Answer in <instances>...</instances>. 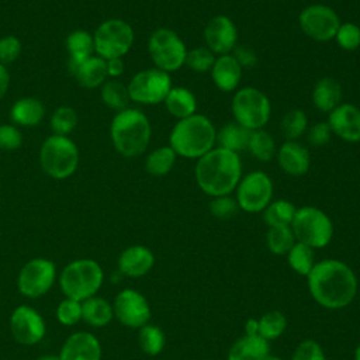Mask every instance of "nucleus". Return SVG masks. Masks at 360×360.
<instances>
[{
  "mask_svg": "<svg viewBox=\"0 0 360 360\" xmlns=\"http://www.w3.org/2000/svg\"><path fill=\"white\" fill-rule=\"evenodd\" d=\"M307 278L312 298L328 309L347 307L357 294L354 271L336 259H325L315 263Z\"/></svg>",
  "mask_w": 360,
  "mask_h": 360,
  "instance_id": "obj_1",
  "label": "nucleus"
},
{
  "mask_svg": "<svg viewBox=\"0 0 360 360\" xmlns=\"http://www.w3.org/2000/svg\"><path fill=\"white\" fill-rule=\"evenodd\" d=\"M197 186L210 197L231 194L242 179V162L236 152L212 148L197 159L194 169Z\"/></svg>",
  "mask_w": 360,
  "mask_h": 360,
  "instance_id": "obj_2",
  "label": "nucleus"
},
{
  "mask_svg": "<svg viewBox=\"0 0 360 360\" xmlns=\"http://www.w3.org/2000/svg\"><path fill=\"white\" fill-rule=\"evenodd\" d=\"M217 129L212 121L204 114H193L177 120L169 135V146L177 156L200 159L215 148Z\"/></svg>",
  "mask_w": 360,
  "mask_h": 360,
  "instance_id": "obj_3",
  "label": "nucleus"
},
{
  "mask_svg": "<svg viewBox=\"0 0 360 360\" xmlns=\"http://www.w3.org/2000/svg\"><path fill=\"white\" fill-rule=\"evenodd\" d=\"M110 136L115 150L124 158H136L149 146L152 128L148 117L136 108L118 111L110 125Z\"/></svg>",
  "mask_w": 360,
  "mask_h": 360,
  "instance_id": "obj_4",
  "label": "nucleus"
},
{
  "mask_svg": "<svg viewBox=\"0 0 360 360\" xmlns=\"http://www.w3.org/2000/svg\"><path fill=\"white\" fill-rule=\"evenodd\" d=\"M79 160V148L69 136L52 134L39 149V165L44 173L55 180L70 177L76 172Z\"/></svg>",
  "mask_w": 360,
  "mask_h": 360,
  "instance_id": "obj_5",
  "label": "nucleus"
},
{
  "mask_svg": "<svg viewBox=\"0 0 360 360\" xmlns=\"http://www.w3.org/2000/svg\"><path fill=\"white\" fill-rule=\"evenodd\" d=\"M103 269L96 260L77 259L62 270L59 284L68 298L82 302L94 297L103 284Z\"/></svg>",
  "mask_w": 360,
  "mask_h": 360,
  "instance_id": "obj_6",
  "label": "nucleus"
},
{
  "mask_svg": "<svg viewBox=\"0 0 360 360\" xmlns=\"http://www.w3.org/2000/svg\"><path fill=\"white\" fill-rule=\"evenodd\" d=\"M295 240L312 249H321L333 238V222L322 210L311 205L297 208L291 222Z\"/></svg>",
  "mask_w": 360,
  "mask_h": 360,
  "instance_id": "obj_7",
  "label": "nucleus"
},
{
  "mask_svg": "<svg viewBox=\"0 0 360 360\" xmlns=\"http://www.w3.org/2000/svg\"><path fill=\"white\" fill-rule=\"evenodd\" d=\"M235 122L249 131L262 129L270 120L271 104L269 97L256 87L239 89L231 103Z\"/></svg>",
  "mask_w": 360,
  "mask_h": 360,
  "instance_id": "obj_8",
  "label": "nucleus"
},
{
  "mask_svg": "<svg viewBox=\"0 0 360 360\" xmlns=\"http://www.w3.org/2000/svg\"><path fill=\"white\" fill-rule=\"evenodd\" d=\"M93 38L96 55L108 60L125 56L134 45L135 34L127 21L110 18L96 28Z\"/></svg>",
  "mask_w": 360,
  "mask_h": 360,
  "instance_id": "obj_9",
  "label": "nucleus"
},
{
  "mask_svg": "<svg viewBox=\"0 0 360 360\" xmlns=\"http://www.w3.org/2000/svg\"><path fill=\"white\" fill-rule=\"evenodd\" d=\"M148 51L155 68L170 73L184 65L188 49L173 30L158 28L148 39Z\"/></svg>",
  "mask_w": 360,
  "mask_h": 360,
  "instance_id": "obj_10",
  "label": "nucleus"
},
{
  "mask_svg": "<svg viewBox=\"0 0 360 360\" xmlns=\"http://www.w3.org/2000/svg\"><path fill=\"white\" fill-rule=\"evenodd\" d=\"M127 86L131 101L138 104L163 103L173 87L170 73L158 68H149L138 72Z\"/></svg>",
  "mask_w": 360,
  "mask_h": 360,
  "instance_id": "obj_11",
  "label": "nucleus"
},
{
  "mask_svg": "<svg viewBox=\"0 0 360 360\" xmlns=\"http://www.w3.org/2000/svg\"><path fill=\"white\" fill-rule=\"evenodd\" d=\"M235 191L239 210L262 212L273 198V181L267 173L253 170L239 180Z\"/></svg>",
  "mask_w": 360,
  "mask_h": 360,
  "instance_id": "obj_12",
  "label": "nucleus"
},
{
  "mask_svg": "<svg viewBox=\"0 0 360 360\" xmlns=\"http://www.w3.org/2000/svg\"><path fill=\"white\" fill-rule=\"evenodd\" d=\"M298 24L302 32L311 39L328 42L335 38L340 20L332 7L326 4H311L300 13Z\"/></svg>",
  "mask_w": 360,
  "mask_h": 360,
  "instance_id": "obj_13",
  "label": "nucleus"
},
{
  "mask_svg": "<svg viewBox=\"0 0 360 360\" xmlns=\"http://www.w3.org/2000/svg\"><path fill=\"white\" fill-rule=\"evenodd\" d=\"M55 276L56 269L51 260L42 257L32 259L20 270L17 278L18 291L28 298H38L52 287Z\"/></svg>",
  "mask_w": 360,
  "mask_h": 360,
  "instance_id": "obj_14",
  "label": "nucleus"
},
{
  "mask_svg": "<svg viewBox=\"0 0 360 360\" xmlns=\"http://www.w3.org/2000/svg\"><path fill=\"white\" fill-rule=\"evenodd\" d=\"M114 316L128 328H141L150 319V307L146 298L136 290L120 291L112 304Z\"/></svg>",
  "mask_w": 360,
  "mask_h": 360,
  "instance_id": "obj_15",
  "label": "nucleus"
},
{
  "mask_svg": "<svg viewBox=\"0 0 360 360\" xmlns=\"http://www.w3.org/2000/svg\"><path fill=\"white\" fill-rule=\"evenodd\" d=\"M10 330L18 343L30 346L38 343L44 338L45 322L35 309L21 305L11 314Z\"/></svg>",
  "mask_w": 360,
  "mask_h": 360,
  "instance_id": "obj_16",
  "label": "nucleus"
},
{
  "mask_svg": "<svg viewBox=\"0 0 360 360\" xmlns=\"http://www.w3.org/2000/svg\"><path fill=\"white\" fill-rule=\"evenodd\" d=\"M204 39L205 46L214 55H226L231 53L236 46L238 28L229 17L219 14L207 22L204 28Z\"/></svg>",
  "mask_w": 360,
  "mask_h": 360,
  "instance_id": "obj_17",
  "label": "nucleus"
},
{
  "mask_svg": "<svg viewBox=\"0 0 360 360\" xmlns=\"http://www.w3.org/2000/svg\"><path fill=\"white\" fill-rule=\"evenodd\" d=\"M332 134L346 142H360V108L350 103H340L329 112Z\"/></svg>",
  "mask_w": 360,
  "mask_h": 360,
  "instance_id": "obj_18",
  "label": "nucleus"
},
{
  "mask_svg": "<svg viewBox=\"0 0 360 360\" xmlns=\"http://www.w3.org/2000/svg\"><path fill=\"white\" fill-rule=\"evenodd\" d=\"M101 346L97 338L89 332H76L63 343L59 360H100Z\"/></svg>",
  "mask_w": 360,
  "mask_h": 360,
  "instance_id": "obj_19",
  "label": "nucleus"
},
{
  "mask_svg": "<svg viewBox=\"0 0 360 360\" xmlns=\"http://www.w3.org/2000/svg\"><path fill=\"white\" fill-rule=\"evenodd\" d=\"M280 169L292 177L304 176L311 166L308 149L297 141H285L276 152Z\"/></svg>",
  "mask_w": 360,
  "mask_h": 360,
  "instance_id": "obj_20",
  "label": "nucleus"
},
{
  "mask_svg": "<svg viewBox=\"0 0 360 360\" xmlns=\"http://www.w3.org/2000/svg\"><path fill=\"white\" fill-rule=\"evenodd\" d=\"M155 264L152 250L143 245H132L121 252L118 269L128 277H142L150 271Z\"/></svg>",
  "mask_w": 360,
  "mask_h": 360,
  "instance_id": "obj_21",
  "label": "nucleus"
},
{
  "mask_svg": "<svg viewBox=\"0 0 360 360\" xmlns=\"http://www.w3.org/2000/svg\"><path fill=\"white\" fill-rule=\"evenodd\" d=\"M242 66L232 53L219 55L215 58L211 68V79L217 89L229 93L238 89L242 80Z\"/></svg>",
  "mask_w": 360,
  "mask_h": 360,
  "instance_id": "obj_22",
  "label": "nucleus"
},
{
  "mask_svg": "<svg viewBox=\"0 0 360 360\" xmlns=\"http://www.w3.org/2000/svg\"><path fill=\"white\" fill-rule=\"evenodd\" d=\"M69 69L79 82V84L86 89L100 87L108 76L105 59L97 55H93L76 65H70Z\"/></svg>",
  "mask_w": 360,
  "mask_h": 360,
  "instance_id": "obj_23",
  "label": "nucleus"
},
{
  "mask_svg": "<svg viewBox=\"0 0 360 360\" xmlns=\"http://www.w3.org/2000/svg\"><path fill=\"white\" fill-rule=\"evenodd\" d=\"M270 354V345L260 335H243L229 349L226 360H263Z\"/></svg>",
  "mask_w": 360,
  "mask_h": 360,
  "instance_id": "obj_24",
  "label": "nucleus"
},
{
  "mask_svg": "<svg viewBox=\"0 0 360 360\" xmlns=\"http://www.w3.org/2000/svg\"><path fill=\"white\" fill-rule=\"evenodd\" d=\"M312 103L322 112H330L342 103V86L333 77L319 79L312 90Z\"/></svg>",
  "mask_w": 360,
  "mask_h": 360,
  "instance_id": "obj_25",
  "label": "nucleus"
},
{
  "mask_svg": "<svg viewBox=\"0 0 360 360\" xmlns=\"http://www.w3.org/2000/svg\"><path fill=\"white\" fill-rule=\"evenodd\" d=\"M44 117L45 107L42 101L35 97L18 98L10 110L11 121L21 127H35L44 120Z\"/></svg>",
  "mask_w": 360,
  "mask_h": 360,
  "instance_id": "obj_26",
  "label": "nucleus"
},
{
  "mask_svg": "<svg viewBox=\"0 0 360 360\" xmlns=\"http://www.w3.org/2000/svg\"><path fill=\"white\" fill-rule=\"evenodd\" d=\"M163 103L169 114L177 120L187 118L197 111V98L186 87H172Z\"/></svg>",
  "mask_w": 360,
  "mask_h": 360,
  "instance_id": "obj_27",
  "label": "nucleus"
},
{
  "mask_svg": "<svg viewBox=\"0 0 360 360\" xmlns=\"http://www.w3.org/2000/svg\"><path fill=\"white\" fill-rule=\"evenodd\" d=\"M68 53H69V66L76 65L96 53L94 51V38L86 30L72 31L65 41Z\"/></svg>",
  "mask_w": 360,
  "mask_h": 360,
  "instance_id": "obj_28",
  "label": "nucleus"
},
{
  "mask_svg": "<svg viewBox=\"0 0 360 360\" xmlns=\"http://www.w3.org/2000/svg\"><path fill=\"white\" fill-rule=\"evenodd\" d=\"M250 132L252 131L246 129L238 122H228L219 131H217L215 143L219 148L239 153L242 150H246Z\"/></svg>",
  "mask_w": 360,
  "mask_h": 360,
  "instance_id": "obj_29",
  "label": "nucleus"
},
{
  "mask_svg": "<svg viewBox=\"0 0 360 360\" xmlns=\"http://www.w3.org/2000/svg\"><path fill=\"white\" fill-rule=\"evenodd\" d=\"M114 316L112 307L108 301L98 297H90L82 301V319L91 326L100 328L110 323Z\"/></svg>",
  "mask_w": 360,
  "mask_h": 360,
  "instance_id": "obj_30",
  "label": "nucleus"
},
{
  "mask_svg": "<svg viewBox=\"0 0 360 360\" xmlns=\"http://www.w3.org/2000/svg\"><path fill=\"white\" fill-rule=\"evenodd\" d=\"M176 158L177 155L169 145L156 148L146 156L145 169L150 176H155V177L166 176L173 169L176 163Z\"/></svg>",
  "mask_w": 360,
  "mask_h": 360,
  "instance_id": "obj_31",
  "label": "nucleus"
},
{
  "mask_svg": "<svg viewBox=\"0 0 360 360\" xmlns=\"http://www.w3.org/2000/svg\"><path fill=\"white\" fill-rule=\"evenodd\" d=\"M297 207L287 200L270 201L263 210V219L269 228L273 226H291Z\"/></svg>",
  "mask_w": 360,
  "mask_h": 360,
  "instance_id": "obj_32",
  "label": "nucleus"
},
{
  "mask_svg": "<svg viewBox=\"0 0 360 360\" xmlns=\"http://www.w3.org/2000/svg\"><path fill=\"white\" fill-rule=\"evenodd\" d=\"M101 100L108 108L117 112L128 108L131 101L128 86L115 79L104 82L101 86Z\"/></svg>",
  "mask_w": 360,
  "mask_h": 360,
  "instance_id": "obj_33",
  "label": "nucleus"
},
{
  "mask_svg": "<svg viewBox=\"0 0 360 360\" xmlns=\"http://www.w3.org/2000/svg\"><path fill=\"white\" fill-rule=\"evenodd\" d=\"M246 150H249L253 158L262 162L271 160L277 152L273 136L264 129H255L250 132Z\"/></svg>",
  "mask_w": 360,
  "mask_h": 360,
  "instance_id": "obj_34",
  "label": "nucleus"
},
{
  "mask_svg": "<svg viewBox=\"0 0 360 360\" xmlns=\"http://www.w3.org/2000/svg\"><path fill=\"white\" fill-rule=\"evenodd\" d=\"M314 257H315L314 249L301 242H295L294 246L287 253V260L290 267L300 276H305V277L309 274V271L315 266Z\"/></svg>",
  "mask_w": 360,
  "mask_h": 360,
  "instance_id": "obj_35",
  "label": "nucleus"
},
{
  "mask_svg": "<svg viewBox=\"0 0 360 360\" xmlns=\"http://www.w3.org/2000/svg\"><path fill=\"white\" fill-rule=\"evenodd\" d=\"M267 248L273 255H287L295 243V236L291 226H273L266 233Z\"/></svg>",
  "mask_w": 360,
  "mask_h": 360,
  "instance_id": "obj_36",
  "label": "nucleus"
},
{
  "mask_svg": "<svg viewBox=\"0 0 360 360\" xmlns=\"http://www.w3.org/2000/svg\"><path fill=\"white\" fill-rule=\"evenodd\" d=\"M138 342L143 353L149 356H156L163 350L166 339L163 330L159 326L146 323L139 328Z\"/></svg>",
  "mask_w": 360,
  "mask_h": 360,
  "instance_id": "obj_37",
  "label": "nucleus"
},
{
  "mask_svg": "<svg viewBox=\"0 0 360 360\" xmlns=\"http://www.w3.org/2000/svg\"><path fill=\"white\" fill-rule=\"evenodd\" d=\"M287 328V318L280 311H269L259 318V335L267 342L280 338Z\"/></svg>",
  "mask_w": 360,
  "mask_h": 360,
  "instance_id": "obj_38",
  "label": "nucleus"
},
{
  "mask_svg": "<svg viewBox=\"0 0 360 360\" xmlns=\"http://www.w3.org/2000/svg\"><path fill=\"white\" fill-rule=\"evenodd\" d=\"M79 117L75 108L69 105L58 107L51 117V129L53 135L68 136L77 125Z\"/></svg>",
  "mask_w": 360,
  "mask_h": 360,
  "instance_id": "obj_39",
  "label": "nucleus"
},
{
  "mask_svg": "<svg viewBox=\"0 0 360 360\" xmlns=\"http://www.w3.org/2000/svg\"><path fill=\"white\" fill-rule=\"evenodd\" d=\"M308 129V118L302 110H291L281 120V132L287 141L298 139Z\"/></svg>",
  "mask_w": 360,
  "mask_h": 360,
  "instance_id": "obj_40",
  "label": "nucleus"
},
{
  "mask_svg": "<svg viewBox=\"0 0 360 360\" xmlns=\"http://www.w3.org/2000/svg\"><path fill=\"white\" fill-rule=\"evenodd\" d=\"M214 60L215 55L207 46H198L187 51L184 65L197 73H205L211 70Z\"/></svg>",
  "mask_w": 360,
  "mask_h": 360,
  "instance_id": "obj_41",
  "label": "nucleus"
},
{
  "mask_svg": "<svg viewBox=\"0 0 360 360\" xmlns=\"http://www.w3.org/2000/svg\"><path fill=\"white\" fill-rule=\"evenodd\" d=\"M335 39L345 51H354L360 46V27L354 22H340Z\"/></svg>",
  "mask_w": 360,
  "mask_h": 360,
  "instance_id": "obj_42",
  "label": "nucleus"
},
{
  "mask_svg": "<svg viewBox=\"0 0 360 360\" xmlns=\"http://www.w3.org/2000/svg\"><path fill=\"white\" fill-rule=\"evenodd\" d=\"M238 211H239V205L236 202V198H232L231 194L212 197L210 202V212L212 214V217L221 221L233 218L238 214Z\"/></svg>",
  "mask_w": 360,
  "mask_h": 360,
  "instance_id": "obj_43",
  "label": "nucleus"
},
{
  "mask_svg": "<svg viewBox=\"0 0 360 360\" xmlns=\"http://www.w3.org/2000/svg\"><path fill=\"white\" fill-rule=\"evenodd\" d=\"M56 318L66 326L77 323L82 319V302L66 297L56 308Z\"/></svg>",
  "mask_w": 360,
  "mask_h": 360,
  "instance_id": "obj_44",
  "label": "nucleus"
},
{
  "mask_svg": "<svg viewBox=\"0 0 360 360\" xmlns=\"http://www.w3.org/2000/svg\"><path fill=\"white\" fill-rule=\"evenodd\" d=\"M22 51L21 41L15 35H6L0 38V63L8 65L14 62Z\"/></svg>",
  "mask_w": 360,
  "mask_h": 360,
  "instance_id": "obj_45",
  "label": "nucleus"
},
{
  "mask_svg": "<svg viewBox=\"0 0 360 360\" xmlns=\"http://www.w3.org/2000/svg\"><path fill=\"white\" fill-rule=\"evenodd\" d=\"M291 360H326V356L318 342L308 339L295 347Z\"/></svg>",
  "mask_w": 360,
  "mask_h": 360,
  "instance_id": "obj_46",
  "label": "nucleus"
},
{
  "mask_svg": "<svg viewBox=\"0 0 360 360\" xmlns=\"http://www.w3.org/2000/svg\"><path fill=\"white\" fill-rule=\"evenodd\" d=\"M22 145L21 131L11 124L0 125V149L3 150H15Z\"/></svg>",
  "mask_w": 360,
  "mask_h": 360,
  "instance_id": "obj_47",
  "label": "nucleus"
},
{
  "mask_svg": "<svg viewBox=\"0 0 360 360\" xmlns=\"http://www.w3.org/2000/svg\"><path fill=\"white\" fill-rule=\"evenodd\" d=\"M332 131L328 122H316L308 129V141L314 146H322L329 142Z\"/></svg>",
  "mask_w": 360,
  "mask_h": 360,
  "instance_id": "obj_48",
  "label": "nucleus"
},
{
  "mask_svg": "<svg viewBox=\"0 0 360 360\" xmlns=\"http://www.w3.org/2000/svg\"><path fill=\"white\" fill-rule=\"evenodd\" d=\"M232 55L235 56V59L239 62L242 68H250L257 62V56L255 51L249 46H235Z\"/></svg>",
  "mask_w": 360,
  "mask_h": 360,
  "instance_id": "obj_49",
  "label": "nucleus"
},
{
  "mask_svg": "<svg viewBox=\"0 0 360 360\" xmlns=\"http://www.w3.org/2000/svg\"><path fill=\"white\" fill-rule=\"evenodd\" d=\"M105 66H107V75L111 76L112 79L121 76L124 73V69H125L122 58L108 59V60H105Z\"/></svg>",
  "mask_w": 360,
  "mask_h": 360,
  "instance_id": "obj_50",
  "label": "nucleus"
},
{
  "mask_svg": "<svg viewBox=\"0 0 360 360\" xmlns=\"http://www.w3.org/2000/svg\"><path fill=\"white\" fill-rule=\"evenodd\" d=\"M10 86V73L4 65L0 63V100L6 96Z\"/></svg>",
  "mask_w": 360,
  "mask_h": 360,
  "instance_id": "obj_51",
  "label": "nucleus"
},
{
  "mask_svg": "<svg viewBox=\"0 0 360 360\" xmlns=\"http://www.w3.org/2000/svg\"><path fill=\"white\" fill-rule=\"evenodd\" d=\"M245 335H259V319L249 318L245 323Z\"/></svg>",
  "mask_w": 360,
  "mask_h": 360,
  "instance_id": "obj_52",
  "label": "nucleus"
},
{
  "mask_svg": "<svg viewBox=\"0 0 360 360\" xmlns=\"http://www.w3.org/2000/svg\"><path fill=\"white\" fill-rule=\"evenodd\" d=\"M37 360H59V357H55V356H42Z\"/></svg>",
  "mask_w": 360,
  "mask_h": 360,
  "instance_id": "obj_53",
  "label": "nucleus"
},
{
  "mask_svg": "<svg viewBox=\"0 0 360 360\" xmlns=\"http://www.w3.org/2000/svg\"><path fill=\"white\" fill-rule=\"evenodd\" d=\"M263 360H284V359H281V357H278V356H271V354H267Z\"/></svg>",
  "mask_w": 360,
  "mask_h": 360,
  "instance_id": "obj_54",
  "label": "nucleus"
},
{
  "mask_svg": "<svg viewBox=\"0 0 360 360\" xmlns=\"http://www.w3.org/2000/svg\"><path fill=\"white\" fill-rule=\"evenodd\" d=\"M354 360H360V345L354 350Z\"/></svg>",
  "mask_w": 360,
  "mask_h": 360,
  "instance_id": "obj_55",
  "label": "nucleus"
}]
</instances>
